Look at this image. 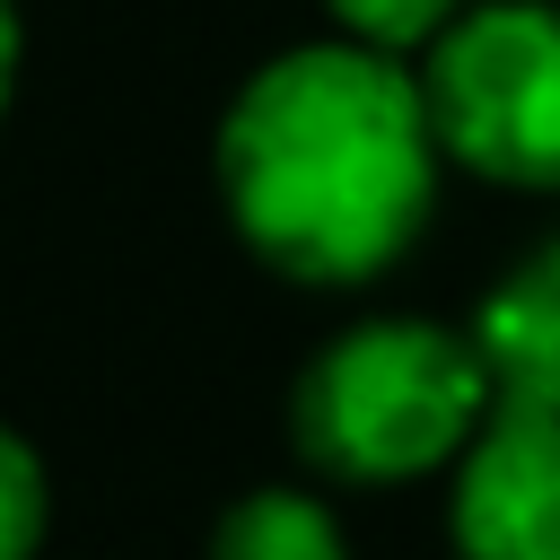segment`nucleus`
Here are the masks:
<instances>
[{
    "instance_id": "obj_1",
    "label": "nucleus",
    "mask_w": 560,
    "mask_h": 560,
    "mask_svg": "<svg viewBox=\"0 0 560 560\" xmlns=\"http://www.w3.org/2000/svg\"><path fill=\"white\" fill-rule=\"evenodd\" d=\"M438 122L402 52L298 44L262 61L210 140L228 228L298 289H350L402 262L438 201Z\"/></svg>"
},
{
    "instance_id": "obj_2",
    "label": "nucleus",
    "mask_w": 560,
    "mask_h": 560,
    "mask_svg": "<svg viewBox=\"0 0 560 560\" xmlns=\"http://www.w3.org/2000/svg\"><path fill=\"white\" fill-rule=\"evenodd\" d=\"M499 411V376L472 332L376 315L332 332L298 385H289V446L350 490L420 481L438 464H464L481 420Z\"/></svg>"
},
{
    "instance_id": "obj_3",
    "label": "nucleus",
    "mask_w": 560,
    "mask_h": 560,
    "mask_svg": "<svg viewBox=\"0 0 560 560\" xmlns=\"http://www.w3.org/2000/svg\"><path fill=\"white\" fill-rule=\"evenodd\" d=\"M438 149L490 184L560 192V9L481 0L464 9L420 70Z\"/></svg>"
},
{
    "instance_id": "obj_4",
    "label": "nucleus",
    "mask_w": 560,
    "mask_h": 560,
    "mask_svg": "<svg viewBox=\"0 0 560 560\" xmlns=\"http://www.w3.org/2000/svg\"><path fill=\"white\" fill-rule=\"evenodd\" d=\"M455 560H560V411L499 402L455 464Z\"/></svg>"
},
{
    "instance_id": "obj_5",
    "label": "nucleus",
    "mask_w": 560,
    "mask_h": 560,
    "mask_svg": "<svg viewBox=\"0 0 560 560\" xmlns=\"http://www.w3.org/2000/svg\"><path fill=\"white\" fill-rule=\"evenodd\" d=\"M472 341L499 376V402L560 411V236L534 245L472 315Z\"/></svg>"
},
{
    "instance_id": "obj_6",
    "label": "nucleus",
    "mask_w": 560,
    "mask_h": 560,
    "mask_svg": "<svg viewBox=\"0 0 560 560\" xmlns=\"http://www.w3.org/2000/svg\"><path fill=\"white\" fill-rule=\"evenodd\" d=\"M201 560H350V542H341V525H332L324 499L271 481V490H245L210 525V551Z\"/></svg>"
},
{
    "instance_id": "obj_7",
    "label": "nucleus",
    "mask_w": 560,
    "mask_h": 560,
    "mask_svg": "<svg viewBox=\"0 0 560 560\" xmlns=\"http://www.w3.org/2000/svg\"><path fill=\"white\" fill-rule=\"evenodd\" d=\"M44 516H52V481H44V455L0 420V560H35L44 542Z\"/></svg>"
},
{
    "instance_id": "obj_8",
    "label": "nucleus",
    "mask_w": 560,
    "mask_h": 560,
    "mask_svg": "<svg viewBox=\"0 0 560 560\" xmlns=\"http://www.w3.org/2000/svg\"><path fill=\"white\" fill-rule=\"evenodd\" d=\"M324 9H332V26H341L350 44H376V52L438 44V35L464 18V0H324Z\"/></svg>"
},
{
    "instance_id": "obj_9",
    "label": "nucleus",
    "mask_w": 560,
    "mask_h": 560,
    "mask_svg": "<svg viewBox=\"0 0 560 560\" xmlns=\"http://www.w3.org/2000/svg\"><path fill=\"white\" fill-rule=\"evenodd\" d=\"M9 88H18V9L0 0V114H9Z\"/></svg>"
}]
</instances>
